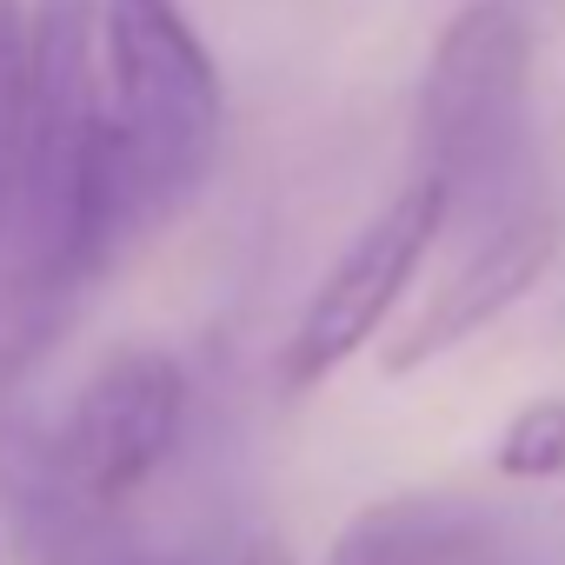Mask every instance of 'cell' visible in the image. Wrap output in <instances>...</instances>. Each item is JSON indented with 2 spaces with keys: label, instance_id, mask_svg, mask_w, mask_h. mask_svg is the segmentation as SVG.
<instances>
[{
  "label": "cell",
  "instance_id": "obj_1",
  "mask_svg": "<svg viewBox=\"0 0 565 565\" xmlns=\"http://www.w3.org/2000/svg\"><path fill=\"white\" fill-rule=\"evenodd\" d=\"M100 239L120 259L220 153V67L180 0H100Z\"/></svg>",
  "mask_w": 565,
  "mask_h": 565
},
{
  "label": "cell",
  "instance_id": "obj_2",
  "mask_svg": "<svg viewBox=\"0 0 565 565\" xmlns=\"http://www.w3.org/2000/svg\"><path fill=\"white\" fill-rule=\"evenodd\" d=\"M100 0L28 8V127L8 233L34 287H67L107 259L100 239Z\"/></svg>",
  "mask_w": 565,
  "mask_h": 565
},
{
  "label": "cell",
  "instance_id": "obj_3",
  "mask_svg": "<svg viewBox=\"0 0 565 565\" xmlns=\"http://www.w3.org/2000/svg\"><path fill=\"white\" fill-rule=\"evenodd\" d=\"M532 100V28L512 0H466L446 21L419 81V173L446 186L452 206L492 193L525 160Z\"/></svg>",
  "mask_w": 565,
  "mask_h": 565
},
{
  "label": "cell",
  "instance_id": "obj_4",
  "mask_svg": "<svg viewBox=\"0 0 565 565\" xmlns=\"http://www.w3.org/2000/svg\"><path fill=\"white\" fill-rule=\"evenodd\" d=\"M446 220H452L446 186L419 173L413 186H399L347 239V253L327 266V279L307 294L287 347H279V380H287V393H307V386L333 380L353 353L373 347V333L393 320L399 294L413 287V273L426 266L433 239L446 233Z\"/></svg>",
  "mask_w": 565,
  "mask_h": 565
},
{
  "label": "cell",
  "instance_id": "obj_5",
  "mask_svg": "<svg viewBox=\"0 0 565 565\" xmlns=\"http://www.w3.org/2000/svg\"><path fill=\"white\" fill-rule=\"evenodd\" d=\"M180 426H186L180 360L160 347H120L81 380L47 452L81 505L114 512L167 466V452L180 446Z\"/></svg>",
  "mask_w": 565,
  "mask_h": 565
},
{
  "label": "cell",
  "instance_id": "obj_6",
  "mask_svg": "<svg viewBox=\"0 0 565 565\" xmlns=\"http://www.w3.org/2000/svg\"><path fill=\"white\" fill-rule=\"evenodd\" d=\"M558 253V213L552 206H519L505 213L439 287L419 300L413 320H399V333L380 347L386 373H419L433 360H446L452 347H466L472 333H486L499 313H512Z\"/></svg>",
  "mask_w": 565,
  "mask_h": 565
},
{
  "label": "cell",
  "instance_id": "obj_7",
  "mask_svg": "<svg viewBox=\"0 0 565 565\" xmlns=\"http://www.w3.org/2000/svg\"><path fill=\"white\" fill-rule=\"evenodd\" d=\"M486 525L446 492H399L347 519L327 565H479Z\"/></svg>",
  "mask_w": 565,
  "mask_h": 565
},
{
  "label": "cell",
  "instance_id": "obj_8",
  "mask_svg": "<svg viewBox=\"0 0 565 565\" xmlns=\"http://www.w3.org/2000/svg\"><path fill=\"white\" fill-rule=\"evenodd\" d=\"M21 127H28V8L0 0V233H8L21 180Z\"/></svg>",
  "mask_w": 565,
  "mask_h": 565
},
{
  "label": "cell",
  "instance_id": "obj_9",
  "mask_svg": "<svg viewBox=\"0 0 565 565\" xmlns=\"http://www.w3.org/2000/svg\"><path fill=\"white\" fill-rule=\"evenodd\" d=\"M492 466H499L505 479H558V472H565V399H558V393L525 399V406L505 419V433H499V446H492Z\"/></svg>",
  "mask_w": 565,
  "mask_h": 565
},
{
  "label": "cell",
  "instance_id": "obj_10",
  "mask_svg": "<svg viewBox=\"0 0 565 565\" xmlns=\"http://www.w3.org/2000/svg\"><path fill=\"white\" fill-rule=\"evenodd\" d=\"M233 565H294V552L279 545V539H253V545H246V552H239Z\"/></svg>",
  "mask_w": 565,
  "mask_h": 565
}]
</instances>
